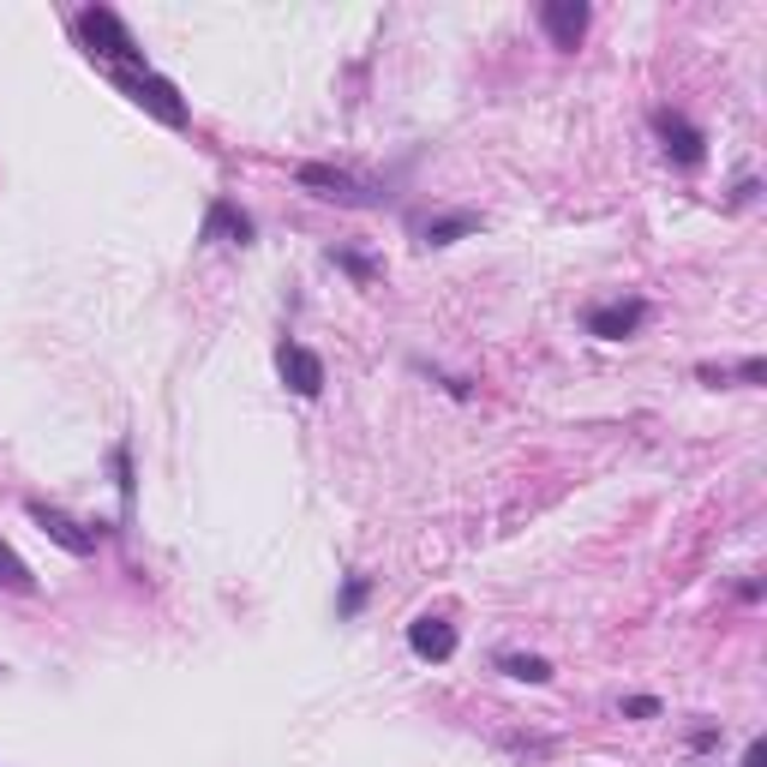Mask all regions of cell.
Instances as JSON below:
<instances>
[{
	"instance_id": "6da1fadb",
	"label": "cell",
	"mask_w": 767,
	"mask_h": 767,
	"mask_svg": "<svg viewBox=\"0 0 767 767\" xmlns=\"http://www.w3.org/2000/svg\"><path fill=\"white\" fill-rule=\"evenodd\" d=\"M79 37L91 42V54H102V61H114V72H132V67H144L139 42L126 37V24L114 19L109 7H84V12H79Z\"/></svg>"
},
{
	"instance_id": "7a4b0ae2",
	"label": "cell",
	"mask_w": 767,
	"mask_h": 767,
	"mask_svg": "<svg viewBox=\"0 0 767 767\" xmlns=\"http://www.w3.org/2000/svg\"><path fill=\"white\" fill-rule=\"evenodd\" d=\"M114 84L139 102V109H151L162 126H186V102H181V91H174L168 79H156L151 67H132V72H114Z\"/></svg>"
},
{
	"instance_id": "3957f363",
	"label": "cell",
	"mask_w": 767,
	"mask_h": 767,
	"mask_svg": "<svg viewBox=\"0 0 767 767\" xmlns=\"http://www.w3.org/2000/svg\"><path fill=\"white\" fill-rule=\"evenodd\" d=\"M294 181L300 186H313L318 198H330V204H372V192H366L354 174H342V168H330V162H300L294 168Z\"/></svg>"
},
{
	"instance_id": "277c9868",
	"label": "cell",
	"mask_w": 767,
	"mask_h": 767,
	"mask_svg": "<svg viewBox=\"0 0 767 767\" xmlns=\"http://www.w3.org/2000/svg\"><path fill=\"white\" fill-rule=\"evenodd\" d=\"M654 132H659V144H666V156L677 162V168H696V162L707 156V139H702V132L689 126L677 109H659V114H654Z\"/></svg>"
},
{
	"instance_id": "5b68a950",
	"label": "cell",
	"mask_w": 767,
	"mask_h": 767,
	"mask_svg": "<svg viewBox=\"0 0 767 767\" xmlns=\"http://www.w3.org/2000/svg\"><path fill=\"white\" fill-rule=\"evenodd\" d=\"M276 366H283V384L294 396H306V402H313V396L324 390V360L313 348H300V342H283V354H276Z\"/></svg>"
},
{
	"instance_id": "8992f818",
	"label": "cell",
	"mask_w": 767,
	"mask_h": 767,
	"mask_svg": "<svg viewBox=\"0 0 767 767\" xmlns=\"http://www.w3.org/2000/svg\"><path fill=\"white\" fill-rule=\"evenodd\" d=\"M647 318L642 300H612V306H594L587 313V336H600V342H624V336H636Z\"/></svg>"
},
{
	"instance_id": "52a82bcc",
	"label": "cell",
	"mask_w": 767,
	"mask_h": 767,
	"mask_svg": "<svg viewBox=\"0 0 767 767\" xmlns=\"http://www.w3.org/2000/svg\"><path fill=\"white\" fill-rule=\"evenodd\" d=\"M540 24L558 49H575L587 37V0H545L540 7Z\"/></svg>"
},
{
	"instance_id": "ba28073f",
	"label": "cell",
	"mask_w": 767,
	"mask_h": 767,
	"mask_svg": "<svg viewBox=\"0 0 767 767\" xmlns=\"http://www.w3.org/2000/svg\"><path fill=\"white\" fill-rule=\"evenodd\" d=\"M408 647H415L420 659H432V666H444L456 654V624L450 617H415V624H408Z\"/></svg>"
},
{
	"instance_id": "9c48e42d",
	"label": "cell",
	"mask_w": 767,
	"mask_h": 767,
	"mask_svg": "<svg viewBox=\"0 0 767 767\" xmlns=\"http://www.w3.org/2000/svg\"><path fill=\"white\" fill-rule=\"evenodd\" d=\"M31 522L42 528V534H49L54 545H67L72 558H91L96 552V534H84L79 522H72V515H61V510H49V504H31Z\"/></svg>"
},
{
	"instance_id": "30bf717a",
	"label": "cell",
	"mask_w": 767,
	"mask_h": 767,
	"mask_svg": "<svg viewBox=\"0 0 767 767\" xmlns=\"http://www.w3.org/2000/svg\"><path fill=\"white\" fill-rule=\"evenodd\" d=\"M204 241H241V246H246V241H253V216L216 198V204H211V216H204Z\"/></svg>"
},
{
	"instance_id": "8fae6325",
	"label": "cell",
	"mask_w": 767,
	"mask_h": 767,
	"mask_svg": "<svg viewBox=\"0 0 767 767\" xmlns=\"http://www.w3.org/2000/svg\"><path fill=\"white\" fill-rule=\"evenodd\" d=\"M474 228H480V216H474V211L432 216V223H426V241H432V246H450V241H462V234H474Z\"/></svg>"
},
{
	"instance_id": "7c38bea8",
	"label": "cell",
	"mask_w": 767,
	"mask_h": 767,
	"mask_svg": "<svg viewBox=\"0 0 767 767\" xmlns=\"http://www.w3.org/2000/svg\"><path fill=\"white\" fill-rule=\"evenodd\" d=\"M498 666H504L510 677H522V684H552V666H545L540 654H504Z\"/></svg>"
},
{
	"instance_id": "4fadbf2b",
	"label": "cell",
	"mask_w": 767,
	"mask_h": 767,
	"mask_svg": "<svg viewBox=\"0 0 767 767\" xmlns=\"http://www.w3.org/2000/svg\"><path fill=\"white\" fill-rule=\"evenodd\" d=\"M0 582H12L19 594H31V587H37V582H31V570L19 564V552H12L7 540H0Z\"/></svg>"
},
{
	"instance_id": "5bb4252c",
	"label": "cell",
	"mask_w": 767,
	"mask_h": 767,
	"mask_svg": "<svg viewBox=\"0 0 767 767\" xmlns=\"http://www.w3.org/2000/svg\"><path fill=\"white\" fill-rule=\"evenodd\" d=\"M330 258H336V264H342V270H348V276H360V283H372V276H378V270H372V264H366L360 253H330Z\"/></svg>"
},
{
	"instance_id": "9a60e30c",
	"label": "cell",
	"mask_w": 767,
	"mask_h": 767,
	"mask_svg": "<svg viewBox=\"0 0 767 767\" xmlns=\"http://www.w3.org/2000/svg\"><path fill=\"white\" fill-rule=\"evenodd\" d=\"M624 714H630V719H654V714H659V702H654V696H630V702H624Z\"/></svg>"
},
{
	"instance_id": "2e32d148",
	"label": "cell",
	"mask_w": 767,
	"mask_h": 767,
	"mask_svg": "<svg viewBox=\"0 0 767 767\" xmlns=\"http://www.w3.org/2000/svg\"><path fill=\"white\" fill-rule=\"evenodd\" d=\"M737 378H744V384H761L767 366H761V360H744V366H737Z\"/></svg>"
},
{
	"instance_id": "e0dca14e",
	"label": "cell",
	"mask_w": 767,
	"mask_h": 767,
	"mask_svg": "<svg viewBox=\"0 0 767 767\" xmlns=\"http://www.w3.org/2000/svg\"><path fill=\"white\" fill-rule=\"evenodd\" d=\"M744 767H767V744H761V737H756V744L744 749Z\"/></svg>"
},
{
	"instance_id": "ac0fdd59",
	"label": "cell",
	"mask_w": 767,
	"mask_h": 767,
	"mask_svg": "<svg viewBox=\"0 0 767 767\" xmlns=\"http://www.w3.org/2000/svg\"><path fill=\"white\" fill-rule=\"evenodd\" d=\"M366 600V582H348V594H342V612H354Z\"/></svg>"
}]
</instances>
